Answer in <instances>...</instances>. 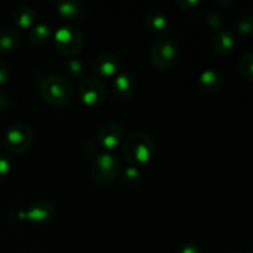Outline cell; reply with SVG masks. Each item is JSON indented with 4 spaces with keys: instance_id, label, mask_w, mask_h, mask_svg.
Masks as SVG:
<instances>
[{
    "instance_id": "8",
    "label": "cell",
    "mask_w": 253,
    "mask_h": 253,
    "mask_svg": "<svg viewBox=\"0 0 253 253\" xmlns=\"http://www.w3.org/2000/svg\"><path fill=\"white\" fill-rule=\"evenodd\" d=\"M56 212L53 203L47 199H39L31 203L26 210H22V220L35 225H47L54 219Z\"/></svg>"
},
{
    "instance_id": "22",
    "label": "cell",
    "mask_w": 253,
    "mask_h": 253,
    "mask_svg": "<svg viewBox=\"0 0 253 253\" xmlns=\"http://www.w3.org/2000/svg\"><path fill=\"white\" fill-rule=\"evenodd\" d=\"M239 68L245 78L253 82V52H247L241 57Z\"/></svg>"
},
{
    "instance_id": "11",
    "label": "cell",
    "mask_w": 253,
    "mask_h": 253,
    "mask_svg": "<svg viewBox=\"0 0 253 253\" xmlns=\"http://www.w3.org/2000/svg\"><path fill=\"white\" fill-rule=\"evenodd\" d=\"M91 68L95 72L96 76L103 78L115 77L120 69V59L113 53H101L91 63Z\"/></svg>"
},
{
    "instance_id": "29",
    "label": "cell",
    "mask_w": 253,
    "mask_h": 253,
    "mask_svg": "<svg viewBox=\"0 0 253 253\" xmlns=\"http://www.w3.org/2000/svg\"><path fill=\"white\" fill-rule=\"evenodd\" d=\"M216 4L221 5V6H226V5L234 4V1H232V0H229V1H216Z\"/></svg>"
},
{
    "instance_id": "9",
    "label": "cell",
    "mask_w": 253,
    "mask_h": 253,
    "mask_svg": "<svg viewBox=\"0 0 253 253\" xmlns=\"http://www.w3.org/2000/svg\"><path fill=\"white\" fill-rule=\"evenodd\" d=\"M99 145L106 151H113L124 140V127L116 121H108L98 131Z\"/></svg>"
},
{
    "instance_id": "25",
    "label": "cell",
    "mask_w": 253,
    "mask_h": 253,
    "mask_svg": "<svg viewBox=\"0 0 253 253\" xmlns=\"http://www.w3.org/2000/svg\"><path fill=\"white\" fill-rule=\"evenodd\" d=\"M177 253H203L202 249L193 242H184L179 246Z\"/></svg>"
},
{
    "instance_id": "15",
    "label": "cell",
    "mask_w": 253,
    "mask_h": 253,
    "mask_svg": "<svg viewBox=\"0 0 253 253\" xmlns=\"http://www.w3.org/2000/svg\"><path fill=\"white\" fill-rule=\"evenodd\" d=\"M145 24L151 32L162 35L169 27V20L167 15L161 10H150L145 16Z\"/></svg>"
},
{
    "instance_id": "32",
    "label": "cell",
    "mask_w": 253,
    "mask_h": 253,
    "mask_svg": "<svg viewBox=\"0 0 253 253\" xmlns=\"http://www.w3.org/2000/svg\"><path fill=\"white\" fill-rule=\"evenodd\" d=\"M36 253H37V252H36Z\"/></svg>"
},
{
    "instance_id": "28",
    "label": "cell",
    "mask_w": 253,
    "mask_h": 253,
    "mask_svg": "<svg viewBox=\"0 0 253 253\" xmlns=\"http://www.w3.org/2000/svg\"><path fill=\"white\" fill-rule=\"evenodd\" d=\"M10 105V96L6 93L0 90V110H5Z\"/></svg>"
},
{
    "instance_id": "19",
    "label": "cell",
    "mask_w": 253,
    "mask_h": 253,
    "mask_svg": "<svg viewBox=\"0 0 253 253\" xmlns=\"http://www.w3.org/2000/svg\"><path fill=\"white\" fill-rule=\"evenodd\" d=\"M142 180H143L142 169L132 167V166H128V167L124 170L123 174H121L120 184L124 189L133 190V189H137V188L140 187Z\"/></svg>"
},
{
    "instance_id": "16",
    "label": "cell",
    "mask_w": 253,
    "mask_h": 253,
    "mask_svg": "<svg viewBox=\"0 0 253 253\" xmlns=\"http://www.w3.org/2000/svg\"><path fill=\"white\" fill-rule=\"evenodd\" d=\"M12 21L19 30H30L36 21V11L30 5H20L12 14Z\"/></svg>"
},
{
    "instance_id": "21",
    "label": "cell",
    "mask_w": 253,
    "mask_h": 253,
    "mask_svg": "<svg viewBox=\"0 0 253 253\" xmlns=\"http://www.w3.org/2000/svg\"><path fill=\"white\" fill-rule=\"evenodd\" d=\"M236 30L240 36L247 37L253 34V14L246 12L240 16L236 21Z\"/></svg>"
},
{
    "instance_id": "24",
    "label": "cell",
    "mask_w": 253,
    "mask_h": 253,
    "mask_svg": "<svg viewBox=\"0 0 253 253\" xmlns=\"http://www.w3.org/2000/svg\"><path fill=\"white\" fill-rule=\"evenodd\" d=\"M12 169V160L5 153H0V180L5 179Z\"/></svg>"
},
{
    "instance_id": "26",
    "label": "cell",
    "mask_w": 253,
    "mask_h": 253,
    "mask_svg": "<svg viewBox=\"0 0 253 253\" xmlns=\"http://www.w3.org/2000/svg\"><path fill=\"white\" fill-rule=\"evenodd\" d=\"M177 5L184 11H192L200 5L199 0H178Z\"/></svg>"
},
{
    "instance_id": "18",
    "label": "cell",
    "mask_w": 253,
    "mask_h": 253,
    "mask_svg": "<svg viewBox=\"0 0 253 253\" xmlns=\"http://www.w3.org/2000/svg\"><path fill=\"white\" fill-rule=\"evenodd\" d=\"M53 29L51 25L46 24V22H39L35 24L31 29L29 30V39L30 42L36 46H43V44L48 43L52 39H53Z\"/></svg>"
},
{
    "instance_id": "5",
    "label": "cell",
    "mask_w": 253,
    "mask_h": 253,
    "mask_svg": "<svg viewBox=\"0 0 253 253\" xmlns=\"http://www.w3.org/2000/svg\"><path fill=\"white\" fill-rule=\"evenodd\" d=\"M54 47L63 56L74 57L83 47V35L72 25H63L53 35Z\"/></svg>"
},
{
    "instance_id": "6",
    "label": "cell",
    "mask_w": 253,
    "mask_h": 253,
    "mask_svg": "<svg viewBox=\"0 0 253 253\" xmlns=\"http://www.w3.org/2000/svg\"><path fill=\"white\" fill-rule=\"evenodd\" d=\"M32 130L27 124L15 123L7 127L4 136V146L9 152L21 155L32 145Z\"/></svg>"
},
{
    "instance_id": "20",
    "label": "cell",
    "mask_w": 253,
    "mask_h": 253,
    "mask_svg": "<svg viewBox=\"0 0 253 253\" xmlns=\"http://www.w3.org/2000/svg\"><path fill=\"white\" fill-rule=\"evenodd\" d=\"M63 68L67 76L72 79L82 78L84 74L83 63H82L78 58H74V57L67 58L66 61L63 62Z\"/></svg>"
},
{
    "instance_id": "3",
    "label": "cell",
    "mask_w": 253,
    "mask_h": 253,
    "mask_svg": "<svg viewBox=\"0 0 253 253\" xmlns=\"http://www.w3.org/2000/svg\"><path fill=\"white\" fill-rule=\"evenodd\" d=\"M179 58V46L170 37H160L150 48V61L160 71H168Z\"/></svg>"
},
{
    "instance_id": "27",
    "label": "cell",
    "mask_w": 253,
    "mask_h": 253,
    "mask_svg": "<svg viewBox=\"0 0 253 253\" xmlns=\"http://www.w3.org/2000/svg\"><path fill=\"white\" fill-rule=\"evenodd\" d=\"M9 79V68L4 61L0 59V86L4 85Z\"/></svg>"
},
{
    "instance_id": "31",
    "label": "cell",
    "mask_w": 253,
    "mask_h": 253,
    "mask_svg": "<svg viewBox=\"0 0 253 253\" xmlns=\"http://www.w3.org/2000/svg\"><path fill=\"white\" fill-rule=\"evenodd\" d=\"M0 147H1V141H0Z\"/></svg>"
},
{
    "instance_id": "4",
    "label": "cell",
    "mask_w": 253,
    "mask_h": 253,
    "mask_svg": "<svg viewBox=\"0 0 253 253\" xmlns=\"http://www.w3.org/2000/svg\"><path fill=\"white\" fill-rule=\"evenodd\" d=\"M121 165L119 158L111 152H104L96 156L90 166V175L99 184H109L119 177Z\"/></svg>"
},
{
    "instance_id": "2",
    "label": "cell",
    "mask_w": 253,
    "mask_h": 253,
    "mask_svg": "<svg viewBox=\"0 0 253 253\" xmlns=\"http://www.w3.org/2000/svg\"><path fill=\"white\" fill-rule=\"evenodd\" d=\"M74 93L73 84L59 74H49L44 77L40 84L41 99L54 108L69 105L73 101Z\"/></svg>"
},
{
    "instance_id": "30",
    "label": "cell",
    "mask_w": 253,
    "mask_h": 253,
    "mask_svg": "<svg viewBox=\"0 0 253 253\" xmlns=\"http://www.w3.org/2000/svg\"><path fill=\"white\" fill-rule=\"evenodd\" d=\"M229 253H253V251H235V252H229Z\"/></svg>"
},
{
    "instance_id": "17",
    "label": "cell",
    "mask_w": 253,
    "mask_h": 253,
    "mask_svg": "<svg viewBox=\"0 0 253 253\" xmlns=\"http://www.w3.org/2000/svg\"><path fill=\"white\" fill-rule=\"evenodd\" d=\"M20 46V35L12 27H0V54L11 53Z\"/></svg>"
},
{
    "instance_id": "10",
    "label": "cell",
    "mask_w": 253,
    "mask_h": 253,
    "mask_svg": "<svg viewBox=\"0 0 253 253\" xmlns=\"http://www.w3.org/2000/svg\"><path fill=\"white\" fill-rule=\"evenodd\" d=\"M114 93L116 96L123 100H127V99L132 98L137 90V82H136L135 76L130 72H119L115 77H114L113 82Z\"/></svg>"
},
{
    "instance_id": "23",
    "label": "cell",
    "mask_w": 253,
    "mask_h": 253,
    "mask_svg": "<svg viewBox=\"0 0 253 253\" xmlns=\"http://www.w3.org/2000/svg\"><path fill=\"white\" fill-rule=\"evenodd\" d=\"M208 26L214 30H221L224 25V16L219 11H210L207 16Z\"/></svg>"
},
{
    "instance_id": "7",
    "label": "cell",
    "mask_w": 253,
    "mask_h": 253,
    "mask_svg": "<svg viewBox=\"0 0 253 253\" xmlns=\"http://www.w3.org/2000/svg\"><path fill=\"white\" fill-rule=\"evenodd\" d=\"M78 93L81 101L88 108H98L106 100L108 96L105 84L96 77H88L83 79L79 85Z\"/></svg>"
},
{
    "instance_id": "13",
    "label": "cell",
    "mask_w": 253,
    "mask_h": 253,
    "mask_svg": "<svg viewBox=\"0 0 253 253\" xmlns=\"http://www.w3.org/2000/svg\"><path fill=\"white\" fill-rule=\"evenodd\" d=\"M236 46V37L230 29L222 27L215 34L212 39V48L220 56H226L234 51Z\"/></svg>"
},
{
    "instance_id": "1",
    "label": "cell",
    "mask_w": 253,
    "mask_h": 253,
    "mask_svg": "<svg viewBox=\"0 0 253 253\" xmlns=\"http://www.w3.org/2000/svg\"><path fill=\"white\" fill-rule=\"evenodd\" d=\"M123 155L128 165L142 169L150 165L155 156V143L146 132L132 131L124 138Z\"/></svg>"
},
{
    "instance_id": "14",
    "label": "cell",
    "mask_w": 253,
    "mask_h": 253,
    "mask_svg": "<svg viewBox=\"0 0 253 253\" xmlns=\"http://www.w3.org/2000/svg\"><path fill=\"white\" fill-rule=\"evenodd\" d=\"M224 85V77L216 69H205L199 76V86L204 93H217Z\"/></svg>"
},
{
    "instance_id": "12",
    "label": "cell",
    "mask_w": 253,
    "mask_h": 253,
    "mask_svg": "<svg viewBox=\"0 0 253 253\" xmlns=\"http://www.w3.org/2000/svg\"><path fill=\"white\" fill-rule=\"evenodd\" d=\"M52 5L56 7V11L63 19L81 21L85 15L83 4L77 0H57V1H52Z\"/></svg>"
}]
</instances>
